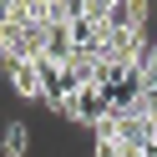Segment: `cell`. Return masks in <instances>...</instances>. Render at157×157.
I'll use <instances>...</instances> for the list:
<instances>
[{
	"mask_svg": "<svg viewBox=\"0 0 157 157\" xmlns=\"http://www.w3.org/2000/svg\"><path fill=\"white\" fill-rule=\"evenodd\" d=\"M31 152V127L25 122H5V132H0V157H25Z\"/></svg>",
	"mask_w": 157,
	"mask_h": 157,
	"instance_id": "6da1fadb",
	"label": "cell"
}]
</instances>
